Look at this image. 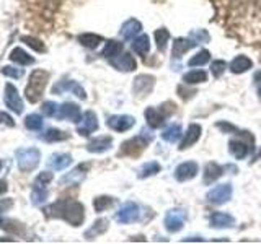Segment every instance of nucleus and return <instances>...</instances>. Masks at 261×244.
Instances as JSON below:
<instances>
[{
    "instance_id": "f257e3e1",
    "label": "nucleus",
    "mask_w": 261,
    "mask_h": 244,
    "mask_svg": "<svg viewBox=\"0 0 261 244\" xmlns=\"http://www.w3.org/2000/svg\"><path fill=\"white\" fill-rule=\"evenodd\" d=\"M44 211L47 217L62 218L72 226H80L85 218L84 205L77 200H67V199L57 200L53 205H49Z\"/></svg>"
},
{
    "instance_id": "f03ea898",
    "label": "nucleus",
    "mask_w": 261,
    "mask_h": 244,
    "mask_svg": "<svg viewBox=\"0 0 261 244\" xmlns=\"http://www.w3.org/2000/svg\"><path fill=\"white\" fill-rule=\"evenodd\" d=\"M49 81V72L46 70H35L28 78V85L24 88V95L30 103H38L43 96L44 88Z\"/></svg>"
},
{
    "instance_id": "7ed1b4c3",
    "label": "nucleus",
    "mask_w": 261,
    "mask_h": 244,
    "mask_svg": "<svg viewBox=\"0 0 261 244\" xmlns=\"http://www.w3.org/2000/svg\"><path fill=\"white\" fill-rule=\"evenodd\" d=\"M41 160V151L38 148H20L16 151V163L21 171H33Z\"/></svg>"
},
{
    "instance_id": "20e7f679",
    "label": "nucleus",
    "mask_w": 261,
    "mask_h": 244,
    "mask_svg": "<svg viewBox=\"0 0 261 244\" xmlns=\"http://www.w3.org/2000/svg\"><path fill=\"white\" fill-rule=\"evenodd\" d=\"M152 138H153V135L150 132H145V130H142V132L139 134L137 137L130 138V140H127L124 145H122V153H126V155L141 153L145 146L152 142Z\"/></svg>"
},
{
    "instance_id": "39448f33",
    "label": "nucleus",
    "mask_w": 261,
    "mask_h": 244,
    "mask_svg": "<svg viewBox=\"0 0 261 244\" xmlns=\"http://www.w3.org/2000/svg\"><path fill=\"white\" fill-rule=\"evenodd\" d=\"M185 222H186V211L181 208H173V210L167 211L165 220H163V225H165L167 231L178 233L183 228Z\"/></svg>"
},
{
    "instance_id": "423d86ee",
    "label": "nucleus",
    "mask_w": 261,
    "mask_h": 244,
    "mask_svg": "<svg viewBox=\"0 0 261 244\" xmlns=\"http://www.w3.org/2000/svg\"><path fill=\"white\" fill-rule=\"evenodd\" d=\"M232 199V186L230 184H219L207 192V202L214 205H222Z\"/></svg>"
},
{
    "instance_id": "0eeeda50",
    "label": "nucleus",
    "mask_w": 261,
    "mask_h": 244,
    "mask_svg": "<svg viewBox=\"0 0 261 244\" xmlns=\"http://www.w3.org/2000/svg\"><path fill=\"white\" fill-rule=\"evenodd\" d=\"M155 86V77L152 75H139L133 83V92L137 98H145L152 93Z\"/></svg>"
},
{
    "instance_id": "6e6552de",
    "label": "nucleus",
    "mask_w": 261,
    "mask_h": 244,
    "mask_svg": "<svg viewBox=\"0 0 261 244\" xmlns=\"http://www.w3.org/2000/svg\"><path fill=\"white\" fill-rule=\"evenodd\" d=\"M5 104H7V108L13 111L15 114L23 112V101L18 95V89H16V86H13L12 83L5 85Z\"/></svg>"
},
{
    "instance_id": "1a4fd4ad",
    "label": "nucleus",
    "mask_w": 261,
    "mask_h": 244,
    "mask_svg": "<svg viewBox=\"0 0 261 244\" xmlns=\"http://www.w3.org/2000/svg\"><path fill=\"white\" fill-rule=\"evenodd\" d=\"M139 205L134 202H126L118 211H116V220L119 223H133L136 220H139Z\"/></svg>"
},
{
    "instance_id": "9d476101",
    "label": "nucleus",
    "mask_w": 261,
    "mask_h": 244,
    "mask_svg": "<svg viewBox=\"0 0 261 244\" xmlns=\"http://www.w3.org/2000/svg\"><path fill=\"white\" fill-rule=\"evenodd\" d=\"M106 124H108V127L113 129L114 132H126V130L134 127L136 119L133 116H124V114H121V116H111L108 120H106Z\"/></svg>"
},
{
    "instance_id": "9b49d317",
    "label": "nucleus",
    "mask_w": 261,
    "mask_h": 244,
    "mask_svg": "<svg viewBox=\"0 0 261 244\" xmlns=\"http://www.w3.org/2000/svg\"><path fill=\"white\" fill-rule=\"evenodd\" d=\"M64 92H72L75 96H79L80 100H87V93L85 89L82 88L77 81H72V80H62L59 81L54 88H53V93L59 95V93H64Z\"/></svg>"
},
{
    "instance_id": "f8f14e48",
    "label": "nucleus",
    "mask_w": 261,
    "mask_h": 244,
    "mask_svg": "<svg viewBox=\"0 0 261 244\" xmlns=\"http://www.w3.org/2000/svg\"><path fill=\"white\" fill-rule=\"evenodd\" d=\"M98 129V119H96V114L93 111H87L82 117L80 124L77 127V132L84 137H88L92 132Z\"/></svg>"
},
{
    "instance_id": "ddd939ff",
    "label": "nucleus",
    "mask_w": 261,
    "mask_h": 244,
    "mask_svg": "<svg viewBox=\"0 0 261 244\" xmlns=\"http://www.w3.org/2000/svg\"><path fill=\"white\" fill-rule=\"evenodd\" d=\"M57 119H67L70 122H80L82 120V114L80 108L73 103H64L59 106V111H57Z\"/></svg>"
},
{
    "instance_id": "4468645a",
    "label": "nucleus",
    "mask_w": 261,
    "mask_h": 244,
    "mask_svg": "<svg viewBox=\"0 0 261 244\" xmlns=\"http://www.w3.org/2000/svg\"><path fill=\"white\" fill-rule=\"evenodd\" d=\"M198 171H199V168L194 161H186V163H181V165L175 169V177L179 182H185V181L193 179L196 174H198Z\"/></svg>"
},
{
    "instance_id": "2eb2a0df",
    "label": "nucleus",
    "mask_w": 261,
    "mask_h": 244,
    "mask_svg": "<svg viewBox=\"0 0 261 244\" xmlns=\"http://www.w3.org/2000/svg\"><path fill=\"white\" fill-rule=\"evenodd\" d=\"M110 64L113 65L114 69H118L121 72H133L136 69V60L134 57L127 54V52H122L116 57L110 59Z\"/></svg>"
},
{
    "instance_id": "dca6fc26",
    "label": "nucleus",
    "mask_w": 261,
    "mask_h": 244,
    "mask_svg": "<svg viewBox=\"0 0 261 244\" xmlns=\"http://www.w3.org/2000/svg\"><path fill=\"white\" fill-rule=\"evenodd\" d=\"M88 171V165H80L75 169H72L70 173H67L65 176L61 177V184L62 186H73V184H79L84 181V177Z\"/></svg>"
},
{
    "instance_id": "f3484780",
    "label": "nucleus",
    "mask_w": 261,
    "mask_h": 244,
    "mask_svg": "<svg viewBox=\"0 0 261 244\" xmlns=\"http://www.w3.org/2000/svg\"><path fill=\"white\" fill-rule=\"evenodd\" d=\"M144 116H145V120H147V124H149L152 129H159L162 127L163 124H165V114H163L160 109L157 108H147L145 112H144Z\"/></svg>"
},
{
    "instance_id": "a211bd4d",
    "label": "nucleus",
    "mask_w": 261,
    "mask_h": 244,
    "mask_svg": "<svg viewBox=\"0 0 261 244\" xmlns=\"http://www.w3.org/2000/svg\"><path fill=\"white\" fill-rule=\"evenodd\" d=\"M199 137H201V126H198V124H191L190 127H188V130H186V135H185V138H183L181 145H179V150L190 148V146H193L196 142L199 140Z\"/></svg>"
},
{
    "instance_id": "6ab92c4d",
    "label": "nucleus",
    "mask_w": 261,
    "mask_h": 244,
    "mask_svg": "<svg viewBox=\"0 0 261 244\" xmlns=\"http://www.w3.org/2000/svg\"><path fill=\"white\" fill-rule=\"evenodd\" d=\"M235 225V218L224 211H216V214L211 215V226L214 228H232Z\"/></svg>"
},
{
    "instance_id": "aec40b11",
    "label": "nucleus",
    "mask_w": 261,
    "mask_h": 244,
    "mask_svg": "<svg viewBox=\"0 0 261 244\" xmlns=\"http://www.w3.org/2000/svg\"><path fill=\"white\" fill-rule=\"evenodd\" d=\"M111 145H113L111 137H98V138H93V140L87 145V150L90 153H103L106 150H110Z\"/></svg>"
},
{
    "instance_id": "412c9836",
    "label": "nucleus",
    "mask_w": 261,
    "mask_h": 244,
    "mask_svg": "<svg viewBox=\"0 0 261 244\" xmlns=\"http://www.w3.org/2000/svg\"><path fill=\"white\" fill-rule=\"evenodd\" d=\"M196 44V41L194 39H185V38H178L173 41V51H171V54H173L175 59H179L186 51H190L191 47H194Z\"/></svg>"
},
{
    "instance_id": "4be33fe9",
    "label": "nucleus",
    "mask_w": 261,
    "mask_h": 244,
    "mask_svg": "<svg viewBox=\"0 0 261 244\" xmlns=\"http://www.w3.org/2000/svg\"><path fill=\"white\" fill-rule=\"evenodd\" d=\"M70 163H72V157L69 153H54L53 157L49 158L47 165H49V168L61 171V169H65L67 166H70Z\"/></svg>"
},
{
    "instance_id": "5701e85b",
    "label": "nucleus",
    "mask_w": 261,
    "mask_h": 244,
    "mask_svg": "<svg viewBox=\"0 0 261 244\" xmlns=\"http://www.w3.org/2000/svg\"><path fill=\"white\" fill-rule=\"evenodd\" d=\"M224 174V168L217 163H207L204 168V184H212Z\"/></svg>"
},
{
    "instance_id": "b1692460",
    "label": "nucleus",
    "mask_w": 261,
    "mask_h": 244,
    "mask_svg": "<svg viewBox=\"0 0 261 244\" xmlns=\"http://www.w3.org/2000/svg\"><path fill=\"white\" fill-rule=\"evenodd\" d=\"M142 29V24L141 21H137V20H127L124 24L121 26V36L124 38V39H134V36H137L139 33H141Z\"/></svg>"
},
{
    "instance_id": "393cba45",
    "label": "nucleus",
    "mask_w": 261,
    "mask_h": 244,
    "mask_svg": "<svg viewBox=\"0 0 261 244\" xmlns=\"http://www.w3.org/2000/svg\"><path fill=\"white\" fill-rule=\"evenodd\" d=\"M108 226H110V222L106 218H100V220H96V222L92 225V228L90 230L85 231V239H95L96 236H100L103 234L106 230H108Z\"/></svg>"
},
{
    "instance_id": "a878e982",
    "label": "nucleus",
    "mask_w": 261,
    "mask_h": 244,
    "mask_svg": "<svg viewBox=\"0 0 261 244\" xmlns=\"http://www.w3.org/2000/svg\"><path fill=\"white\" fill-rule=\"evenodd\" d=\"M228 150L237 160H243L250 153V146L242 140H230L228 142Z\"/></svg>"
},
{
    "instance_id": "bb28decb",
    "label": "nucleus",
    "mask_w": 261,
    "mask_h": 244,
    "mask_svg": "<svg viewBox=\"0 0 261 244\" xmlns=\"http://www.w3.org/2000/svg\"><path fill=\"white\" fill-rule=\"evenodd\" d=\"M10 60L20 64V65H31V64H35V59H33V57L27 51H23L21 47H15L13 51L10 52Z\"/></svg>"
},
{
    "instance_id": "cd10ccee",
    "label": "nucleus",
    "mask_w": 261,
    "mask_h": 244,
    "mask_svg": "<svg viewBox=\"0 0 261 244\" xmlns=\"http://www.w3.org/2000/svg\"><path fill=\"white\" fill-rule=\"evenodd\" d=\"M251 65L253 64L247 55H239L232 60L230 70H232V73H245L248 69H251Z\"/></svg>"
},
{
    "instance_id": "c85d7f7f",
    "label": "nucleus",
    "mask_w": 261,
    "mask_h": 244,
    "mask_svg": "<svg viewBox=\"0 0 261 244\" xmlns=\"http://www.w3.org/2000/svg\"><path fill=\"white\" fill-rule=\"evenodd\" d=\"M181 134H183L181 126H179V124H173V126H170V127H167L165 130H163L162 138L165 142H168V143H175V142L179 140Z\"/></svg>"
},
{
    "instance_id": "c756f323",
    "label": "nucleus",
    "mask_w": 261,
    "mask_h": 244,
    "mask_svg": "<svg viewBox=\"0 0 261 244\" xmlns=\"http://www.w3.org/2000/svg\"><path fill=\"white\" fill-rule=\"evenodd\" d=\"M133 49H134V52H137L139 55H145L147 52H149V49H150L149 36L141 35L139 38H136L134 43H133Z\"/></svg>"
},
{
    "instance_id": "7c9ffc66",
    "label": "nucleus",
    "mask_w": 261,
    "mask_h": 244,
    "mask_svg": "<svg viewBox=\"0 0 261 244\" xmlns=\"http://www.w3.org/2000/svg\"><path fill=\"white\" fill-rule=\"evenodd\" d=\"M122 52V44L118 43V41H108L103 49L101 55L106 57V59H113V57H116Z\"/></svg>"
},
{
    "instance_id": "2f4dec72",
    "label": "nucleus",
    "mask_w": 261,
    "mask_h": 244,
    "mask_svg": "<svg viewBox=\"0 0 261 244\" xmlns=\"http://www.w3.org/2000/svg\"><path fill=\"white\" fill-rule=\"evenodd\" d=\"M207 80V73L202 70H193L188 72L186 75L183 77V81L188 85H196V83H202V81Z\"/></svg>"
},
{
    "instance_id": "473e14b6",
    "label": "nucleus",
    "mask_w": 261,
    "mask_h": 244,
    "mask_svg": "<svg viewBox=\"0 0 261 244\" xmlns=\"http://www.w3.org/2000/svg\"><path fill=\"white\" fill-rule=\"evenodd\" d=\"M41 137H43L46 142H62L65 138H69V134L62 132L59 129H47Z\"/></svg>"
},
{
    "instance_id": "72a5a7b5",
    "label": "nucleus",
    "mask_w": 261,
    "mask_h": 244,
    "mask_svg": "<svg viewBox=\"0 0 261 244\" xmlns=\"http://www.w3.org/2000/svg\"><path fill=\"white\" fill-rule=\"evenodd\" d=\"M79 41H80L82 46H85L88 49H95L103 41V38L98 36V35H92V33H87V35H80Z\"/></svg>"
},
{
    "instance_id": "f704fd0d",
    "label": "nucleus",
    "mask_w": 261,
    "mask_h": 244,
    "mask_svg": "<svg viewBox=\"0 0 261 244\" xmlns=\"http://www.w3.org/2000/svg\"><path fill=\"white\" fill-rule=\"evenodd\" d=\"M160 165L157 161H150V163H147V165H144L141 169H139V179H145V177H150L153 174H157L160 173Z\"/></svg>"
},
{
    "instance_id": "c9c22d12",
    "label": "nucleus",
    "mask_w": 261,
    "mask_h": 244,
    "mask_svg": "<svg viewBox=\"0 0 261 244\" xmlns=\"http://www.w3.org/2000/svg\"><path fill=\"white\" fill-rule=\"evenodd\" d=\"M209 59H211L209 51H206V49H202V51H199L198 54L191 57L190 62H188V65H190V67H201V65L207 64Z\"/></svg>"
},
{
    "instance_id": "e433bc0d",
    "label": "nucleus",
    "mask_w": 261,
    "mask_h": 244,
    "mask_svg": "<svg viewBox=\"0 0 261 244\" xmlns=\"http://www.w3.org/2000/svg\"><path fill=\"white\" fill-rule=\"evenodd\" d=\"M47 199V191L46 187H39V186H35V189L31 192V202L33 205H41V203H44Z\"/></svg>"
},
{
    "instance_id": "4c0bfd02",
    "label": "nucleus",
    "mask_w": 261,
    "mask_h": 244,
    "mask_svg": "<svg viewBox=\"0 0 261 244\" xmlns=\"http://www.w3.org/2000/svg\"><path fill=\"white\" fill-rule=\"evenodd\" d=\"M114 203V199L113 197H108V195H100V197H96L93 200V207H95V211H105L106 208H110Z\"/></svg>"
},
{
    "instance_id": "58836bf2",
    "label": "nucleus",
    "mask_w": 261,
    "mask_h": 244,
    "mask_svg": "<svg viewBox=\"0 0 261 244\" xmlns=\"http://www.w3.org/2000/svg\"><path fill=\"white\" fill-rule=\"evenodd\" d=\"M24 127L30 130H41L43 129V117L39 114H30L24 119Z\"/></svg>"
},
{
    "instance_id": "ea45409f",
    "label": "nucleus",
    "mask_w": 261,
    "mask_h": 244,
    "mask_svg": "<svg viewBox=\"0 0 261 244\" xmlns=\"http://www.w3.org/2000/svg\"><path fill=\"white\" fill-rule=\"evenodd\" d=\"M170 39V33L165 29V28H160L155 31V43H157V47L160 51H165L167 49V43Z\"/></svg>"
},
{
    "instance_id": "a19ab883",
    "label": "nucleus",
    "mask_w": 261,
    "mask_h": 244,
    "mask_svg": "<svg viewBox=\"0 0 261 244\" xmlns=\"http://www.w3.org/2000/svg\"><path fill=\"white\" fill-rule=\"evenodd\" d=\"M21 41H23V43H27L30 47H33V49H35V51H38V52H44V51H46L44 44L41 43L39 39L33 38V36H23V38H21Z\"/></svg>"
},
{
    "instance_id": "79ce46f5",
    "label": "nucleus",
    "mask_w": 261,
    "mask_h": 244,
    "mask_svg": "<svg viewBox=\"0 0 261 244\" xmlns=\"http://www.w3.org/2000/svg\"><path fill=\"white\" fill-rule=\"evenodd\" d=\"M57 111H59V104L53 101H46L43 104V112L47 117H57Z\"/></svg>"
},
{
    "instance_id": "37998d69",
    "label": "nucleus",
    "mask_w": 261,
    "mask_h": 244,
    "mask_svg": "<svg viewBox=\"0 0 261 244\" xmlns=\"http://www.w3.org/2000/svg\"><path fill=\"white\" fill-rule=\"evenodd\" d=\"M53 181V173H47V171H44V173H39L35 179V186H39V187H46L49 182Z\"/></svg>"
},
{
    "instance_id": "c03bdc74",
    "label": "nucleus",
    "mask_w": 261,
    "mask_h": 244,
    "mask_svg": "<svg viewBox=\"0 0 261 244\" xmlns=\"http://www.w3.org/2000/svg\"><path fill=\"white\" fill-rule=\"evenodd\" d=\"M225 69H227V64L224 60H214L211 64V72L214 77H220L225 72Z\"/></svg>"
},
{
    "instance_id": "a18cd8bd",
    "label": "nucleus",
    "mask_w": 261,
    "mask_h": 244,
    "mask_svg": "<svg viewBox=\"0 0 261 244\" xmlns=\"http://www.w3.org/2000/svg\"><path fill=\"white\" fill-rule=\"evenodd\" d=\"M191 39H194L196 43H207L209 41V35H207V31H204V29H194L191 31Z\"/></svg>"
},
{
    "instance_id": "49530a36",
    "label": "nucleus",
    "mask_w": 261,
    "mask_h": 244,
    "mask_svg": "<svg viewBox=\"0 0 261 244\" xmlns=\"http://www.w3.org/2000/svg\"><path fill=\"white\" fill-rule=\"evenodd\" d=\"M4 75L7 77H12V78H20L23 75V70L20 69H13V67H4Z\"/></svg>"
},
{
    "instance_id": "de8ad7c7",
    "label": "nucleus",
    "mask_w": 261,
    "mask_h": 244,
    "mask_svg": "<svg viewBox=\"0 0 261 244\" xmlns=\"http://www.w3.org/2000/svg\"><path fill=\"white\" fill-rule=\"evenodd\" d=\"M0 122L5 124V126H8V127H15V120L10 116H8V114H5V112H0Z\"/></svg>"
},
{
    "instance_id": "09e8293b",
    "label": "nucleus",
    "mask_w": 261,
    "mask_h": 244,
    "mask_svg": "<svg viewBox=\"0 0 261 244\" xmlns=\"http://www.w3.org/2000/svg\"><path fill=\"white\" fill-rule=\"evenodd\" d=\"M255 86H256V89H258V93L261 95V72H256L255 73Z\"/></svg>"
},
{
    "instance_id": "8fccbe9b",
    "label": "nucleus",
    "mask_w": 261,
    "mask_h": 244,
    "mask_svg": "<svg viewBox=\"0 0 261 244\" xmlns=\"http://www.w3.org/2000/svg\"><path fill=\"white\" fill-rule=\"evenodd\" d=\"M8 191V184L5 181H0V194H5Z\"/></svg>"
},
{
    "instance_id": "3c124183",
    "label": "nucleus",
    "mask_w": 261,
    "mask_h": 244,
    "mask_svg": "<svg viewBox=\"0 0 261 244\" xmlns=\"http://www.w3.org/2000/svg\"><path fill=\"white\" fill-rule=\"evenodd\" d=\"M183 241H202V238H186Z\"/></svg>"
},
{
    "instance_id": "603ef678",
    "label": "nucleus",
    "mask_w": 261,
    "mask_h": 244,
    "mask_svg": "<svg viewBox=\"0 0 261 244\" xmlns=\"http://www.w3.org/2000/svg\"><path fill=\"white\" fill-rule=\"evenodd\" d=\"M0 169H2V160H0Z\"/></svg>"
},
{
    "instance_id": "864d4df0",
    "label": "nucleus",
    "mask_w": 261,
    "mask_h": 244,
    "mask_svg": "<svg viewBox=\"0 0 261 244\" xmlns=\"http://www.w3.org/2000/svg\"><path fill=\"white\" fill-rule=\"evenodd\" d=\"M0 211H2V207H0Z\"/></svg>"
}]
</instances>
